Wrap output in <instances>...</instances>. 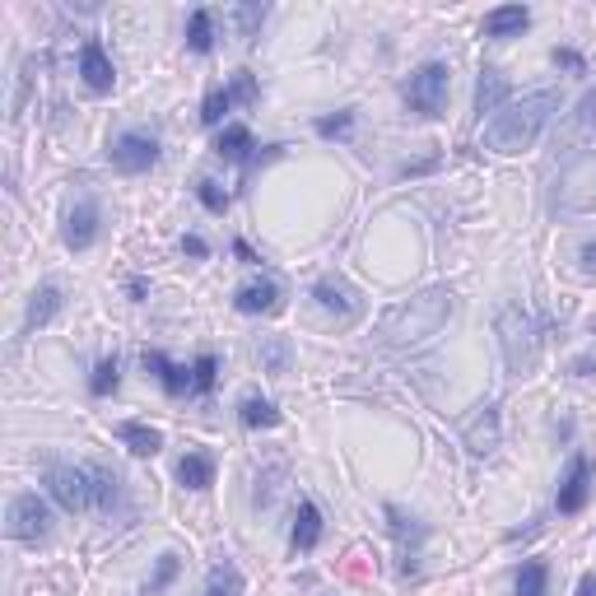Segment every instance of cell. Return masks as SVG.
Returning a JSON list of instances; mask_svg holds the SVG:
<instances>
[{"mask_svg":"<svg viewBox=\"0 0 596 596\" xmlns=\"http://www.w3.org/2000/svg\"><path fill=\"white\" fill-rule=\"evenodd\" d=\"M117 438H122L136 457H154L163 447V434L159 429H149V424H140V420H126V424H117Z\"/></svg>","mask_w":596,"mask_h":596,"instance_id":"18","label":"cell"},{"mask_svg":"<svg viewBox=\"0 0 596 596\" xmlns=\"http://www.w3.org/2000/svg\"><path fill=\"white\" fill-rule=\"evenodd\" d=\"M238 420H243L247 429H275V424H280V410H275V401L247 396L243 406H238Z\"/></svg>","mask_w":596,"mask_h":596,"instance_id":"23","label":"cell"},{"mask_svg":"<svg viewBox=\"0 0 596 596\" xmlns=\"http://www.w3.org/2000/svg\"><path fill=\"white\" fill-rule=\"evenodd\" d=\"M215 354H201L196 364H191V392H210L215 387Z\"/></svg>","mask_w":596,"mask_h":596,"instance_id":"32","label":"cell"},{"mask_svg":"<svg viewBox=\"0 0 596 596\" xmlns=\"http://www.w3.org/2000/svg\"><path fill=\"white\" fill-rule=\"evenodd\" d=\"M527 24H531V10H522V5H499V10L485 14V33H489V38H517Z\"/></svg>","mask_w":596,"mask_h":596,"instance_id":"16","label":"cell"},{"mask_svg":"<svg viewBox=\"0 0 596 596\" xmlns=\"http://www.w3.org/2000/svg\"><path fill=\"white\" fill-rule=\"evenodd\" d=\"M587 494H592V457L587 452H578V457L569 461V475H564V485H559V513H583L587 508Z\"/></svg>","mask_w":596,"mask_h":596,"instance_id":"9","label":"cell"},{"mask_svg":"<svg viewBox=\"0 0 596 596\" xmlns=\"http://www.w3.org/2000/svg\"><path fill=\"white\" fill-rule=\"evenodd\" d=\"M447 84H452V70L443 66V61H429V66H420L415 75H410L406 84V103L410 112H420V117H438L447 103Z\"/></svg>","mask_w":596,"mask_h":596,"instance_id":"5","label":"cell"},{"mask_svg":"<svg viewBox=\"0 0 596 596\" xmlns=\"http://www.w3.org/2000/svg\"><path fill=\"white\" fill-rule=\"evenodd\" d=\"M229 98H238V103H257V80H252L247 70H238V75H233Z\"/></svg>","mask_w":596,"mask_h":596,"instance_id":"34","label":"cell"},{"mask_svg":"<svg viewBox=\"0 0 596 596\" xmlns=\"http://www.w3.org/2000/svg\"><path fill=\"white\" fill-rule=\"evenodd\" d=\"M233 19H238V33H243V42L257 38V28L266 24V5H238L233 10Z\"/></svg>","mask_w":596,"mask_h":596,"instance_id":"30","label":"cell"},{"mask_svg":"<svg viewBox=\"0 0 596 596\" xmlns=\"http://www.w3.org/2000/svg\"><path fill=\"white\" fill-rule=\"evenodd\" d=\"M452 308H457V303H452V289H443V285L424 289V294H415L410 303H396V308L382 317L378 340L392 345V350H420V345H429V340L452 322Z\"/></svg>","mask_w":596,"mask_h":596,"instance_id":"1","label":"cell"},{"mask_svg":"<svg viewBox=\"0 0 596 596\" xmlns=\"http://www.w3.org/2000/svg\"><path fill=\"white\" fill-rule=\"evenodd\" d=\"M182 252H191V257H205V243L191 233V238H182Z\"/></svg>","mask_w":596,"mask_h":596,"instance_id":"38","label":"cell"},{"mask_svg":"<svg viewBox=\"0 0 596 596\" xmlns=\"http://www.w3.org/2000/svg\"><path fill=\"white\" fill-rule=\"evenodd\" d=\"M94 238H98V201L84 196L66 215V247L70 252H84V247H94Z\"/></svg>","mask_w":596,"mask_h":596,"instance_id":"11","label":"cell"},{"mask_svg":"<svg viewBox=\"0 0 596 596\" xmlns=\"http://www.w3.org/2000/svg\"><path fill=\"white\" fill-rule=\"evenodd\" d=\"M229 89H210V94H205V103H201V122L205 126H219V117H224V112H229Z\"/></svg>","mask_w":596,"mask_h":596,"instance_id":"31","label":"cell"},{"mask_svg":"<svg viewBox=\"0 0 596 596\" xmlns=\"http://www.w3.org/2000/svg\"><path fill=\"white\" fill-rule=\"evenodd\" d=\"M583 271H587V275H596V243H587V247H583Z\"/></svg>","mask_w":596,"mask_h":596,"instance_id":"39","label":"cell"},{"mask_svg":"<svg viewBox=\"0 0 596 596\" xmlns=\"http://www.w3.org/2000/svg\"><path fill=\"white\" fill-rule=\"evenodd\" d=\"M578 596H596V573H587L583 583H578Z\"/></svg>","mask_w":596,"mask_h":596,"instance_id":"40","label":"cell"},{"mask_svg":"<svg viewBox=\"0 0 596 596\" xmlns=\"http://www.w3.org/2000/svg\"><path fill=\"white\" fill-rule=\"evenodd\" d=\"M47 489L66 513H89V508H112L117 503V475L103 466H52Z\"/></svg>","mask_w":596,"mask_h":596,"instance_id":"3","label":"cell"},{"mask_svg":"<svg viewBox=\"0 0 596 596\" xmlns=\"http://www.w3.org/2000/svg\"><path fill=\"white\" fill-rule=\"evenodd\" d=\"M108 159H112V168L117 173H149L154 163H159V145L149 136H140V131H126V136H117L112 140V149H108Z\"/></svg>","mask_w":596,"mask_h":596,"instance_id":"7","label":"cell"},{"mask_svg":"<svg viewBox=\"0 0 596 596\" xmlns=\"http://www.w3.org/2000/svg\"><path fill=\"white\" fill-rule=\"evenodd\" d=\"M117 382H122V368H117V359H103V364L94 368V378H89V392L108 396V392H117Z\"/></svg>","mask_w":596,"mask_h":596,"instance_id":"28","label":"cell"},{"mask_svg":"<svg viewBox=\"0 0 596 596\" xmlns=\"http://www.w3.org/2000/svg\"><path fill=\"white\" fill-rule=\"evenodd\" d=\"M508 98V84H503L499 70H485L480 84H475V112L485 117V112H499V103Z\"/></svg>","mask_w":596,"mask_h":596,"instance_id":"22","label":"cell"},{"mask_svg":"<svg viewBox=\"0 0 596 596\" xmlns=\"http://www.w3.org/2000/svg\"><path fill=\"white\" fill-rule=\"evenodd\" d=\"M205 596H243V573L233 569L229 559H224V564H215V569H210V578H205Z\"/></svg>","mask_w":596,"mask_h":596,"instance_id":"24","label":"cell"},{"mask_svg":"<svg viewBox=\"0 0 596 596\" xmlns=\"http://www.w3.org/2000/svg\"><path fill=\"white\" fill-rule=\"evenodd\" d=\"M61 303H66V298H61V289H56V285L33 289V298H28V317H24V326H28V331L47 326V322L56 317V312H61Z\"/></svg>","mask_w":596,"mask_h":596,"instance_id":"17","label":"cell"},{"mask_svg":"<svg viewBox=\"0 0 596 596\" xmlns=\"http://www.w3.org/2000/svg\"><path fill=\"white\" fill-rule=\"evenodd\" d=\"M233 308L238 312H275L280 308V285H275V280H247V285L233 294Z\"/></svg>","mask_w":596,"mask_h":596,"instance_id":"14","label":"cell"},{"mask_svg":"<svg viewBox=\"0 0 596 596\" xmlns=\"http://www.w3.org/2000/svg\"><path fill=\"white\" fill-rule=\"evenodd\" d=\"M177 578V555H159V569L149 578V592H163V587Z\"/></svg>","mask_w":596,"mask_h":596,"instance_id":"33","label":"cell"},{"mask_svg":"<svg viewBox=\"0 0 596 596\" xmlns=\"http://www.w3.org/2000/svg\"><path fill=\"white\" fill-rule=\"evenodd\" d=\"M545 587H550V569L541 559H527L517 573V596H545Z\"/></svg>","mask_w":596,"mask_h":596,"instance_id":"26","label":"cell"},{"mask_svg":"<svg viewBox=\"0 0 596 596\" xmlns=\"http://www.w3.org/2000/svg\"><path fill=\"white\" fill-rule=\"evenodd\" d=\"M350 126H354L350 112H340V117H322V122H317V136H326V140H331V136H345Z\"/></svg>","mask_w":596,"mask_h":596,"instance_id":"35","label":"cell"},{"mask_svg":"<svg viewBox=\"0 0 596 596\" xmlns=\"http://www.w3.org/2000/svg\"><path fill=\"white\" fill-rule=\"evenodd\" d=\"M466 447L475 457H489L499 447V415H494V406H480V415L466 424Z\"/></svg>","mask_w":596,"mask_h":596,"instance_id":"15","label":"cell"},{"mask_svg":"<svg viewBox=\"0 0 596 596\" xmlns=\"http://www.w3.org/2000/svg\"><path fill=\"white\" fill-rule=\"evenodd\" d=\"M196 196H201V205L210 210V215H224V210H229V191L219 187V182H210V177L196 182Z\"/></svg>","mask_w":596,"mask_h":596,"instance_id":"29","label":"cell"},{"mask_svg":"<svg viewBox=\"0 0 596 596\" xmlns=\"http://www.w3.org/2000/svg\"><path fill=\"white\" fill-rule=\"evenodd\" d=\"M261 364H266V373H285L289 368V340H280V336L261 340Z\"/></svg>","mask_w":596,"mask_h":596,"instance_id":"27","label":"cell"},{"mask_svg":"<svg viewBox=\"0 0 596 596\" xmlns=\"http://www.w3.org/2000/svg\"><path fill=\"white\" fill-rule=\"evenodd\" d=\"M317 303H322L326 312H336L340 322H354V317H359V294H354L345 280H331V275L317 285Z\"/></svg>","mask_w":596,"mask_h":596,"instance_id":"12","label":"cell"},{"mask_svg":"<svg viewBox=\"0 0 596 596\" xmlns=\"http://www.w3.org/2000/svg\"><path fill=\"white\" fill-rule=\"evenodd\" d=\"M187 47L191 52H210V47H215V14L210 10H196L191 14V24H187Z\"/></svg>","mask_w":596,"mask_h":596,"instance_id":"25","label":"cell"},{"mask_svg":"<svg viewBox=\"0 0 596 596\" xmlns=\"http://www.w3.org/2000/svg\"><path fill=\"white\" fill-rule=\"evenodd\" d=\"M52 527V513H47V503L38 494H19L10 503V536L14 541H42Z\"/></svg>","mask_w":596,"mask_h":596,"instance_id":"8","label":"cell"},{"mask_svg":"<svg viewBox=\"0 0 596 596\" xmlns=\"http://www.w3.org/2000/svg\"><path fill=\"white\" fill-rule=\"evenodd\" d=\"M177 480H182L187 489H210L215 485V461H210V452H187L182 466H177Z\"/></svg>","mask_w":596,"mask_h":596,"instance_id":"20","label":"cell"},{"mask_svg":"<svg viewBox=\"0 0 596 596\" xmlns=\"http://www.w3.org/2000/svg\"><path fill=\"white\" fill-rule=\"evenodd\" d=\"M555 108H559L555 89H536V94L508 103L503 112H494V117H489L485 149H494V154H522V149H527L531 140L545 131V122L555 117Z\"/></svg>","mask_w":596,"mask_h":596,"instance_id":"2","label":"cell"},{"mask_svg":"<svg viewBox=\"0 0 596 596\" xmlns=\"http://www.w3.org/2000/svg\"><path fill=\"white\" fill-rule=\"evenodd\" d=\"M252 131H247V126H224V131H219V140H215V154L219 159H229V163H247L252 159Z\"/></svg>","mask_w":596,"mask_h":596,"instance_id":"19","label":"cell"},{"mask_svg":"<svg viewBox=\"0 0 596 596\" xmlns=\"http://www.w3.org/2000/svg\"><path fill=\"white\" fill-rule=\"evenodd\" d=\"M322 541V513L317 503H298V517H294V550H312Z\"/></svg>","mask_w":596,"mask_h":596,"instance_id":"21","label":"cell"},{"mask_svg":"<svg viewBox=\"0 0 596 596\" xmlns=\"http://www.w3.org/2000/svg\"><path fill=\"white\" fill-rule=\"evenodd\" d=\"M555 61L559 66H569V70H583V56L578 52H555Z\"/></svg>","mask_w":596,"mask_h":596,"instance_id":"37","label":"cell"},{"mask_svg":"<svg viewBox=\"0 0 596 596\" xmlns=\"http://www.w3.org/2000/svg\"><path fill=\"white\" fill-rule=\"evenodd\" d=\"M555 205L559 210H596V154H578L559 173Z\"/></svg>","mask_w":596,"mask_h":596,"instance_id":"6","label":"cell"},{"mask_svg":"<svg viewBox=\"0 0 596 596\" xmlns=\"http://www.w3.org/2000/svg\"><path fill=\"white\" fill-rule=\"evenodd\" d=\"M80 75H84V84L94 89V94H112V84H117V70H112V61H108V52H103V42H84L80 47Z\"/></svg>","mask_w":596,"mask_h":596,"instance_id":"10","label":"cell"},{"mask_svg":"<svg viewBox=\"0 0 596 596\" xmlns=\"http://www.w3.org/2000/svg\"><path fill=\"white\" fill-rule=\"evenodd\" d=\"M573 126H578V131H587V126H596V89L583 98V108H578V122H573Z\"/></svg>","mask_w":596,"mask_h":596,"instance_id":"36","label":"cell"},{"mask_svg":"<svg viewBox=\"0 0 596 596\" xmlns=\"http://www.w3.org/2000/svg\"><path fill=\"white\" fill-rule=\"evenodd\" d=\"M145 373H154V378H159V387L168 396H182L191 387V373L182 364H173L163 350H145Z\"/></svg>","mask_w":596,"mask_h":596,"instance_id":"13","label":"cell"},{"mask_svg":"<svg viewBox=\"0 0 596 596\" xmlns=\"http://www.w3.org/2000/svg\"><path fill=\"white\" fill-rule=\"evenodd\" d=\"M499 345H503L508 373L527 378L531 368H536V359H541V326H536V317L522 303H508L499 312Z\"/></svg>","mask_w":596,"mask_h":596,"instance_id":"4","label":"cell"}]
</instances>
